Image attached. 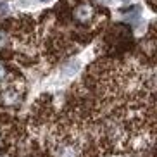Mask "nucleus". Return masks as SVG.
Returning a JSON list of instances; mask_svg holds the SVG:
<instances>
[{"instance_id":"3","label":"nucleus","mask_w":157,"mask_h":157,"mask_svg":"<svg viewBox=\"0 0 157 157\" xmlns=\"http://www.w3.org/2000/svg\"><path fill=\"white\" fill-rule=\"evenodd\" d=\"M4 76H5V67H4L2 64H0V79L4 78Z\"/></svg>"},{"instance_id":"2","label":"nucleus","mask_w":157,"mask_h":157,"mask_svg":"<svg viewBox=\"0 0 157 157\" xmlns=\"http://www.w3.org/2000/svg\"><path fill=\"white\" fill-rule=\"evenodd\" d=\"M7 12H9V9H7V4L0 2V17H2V16H5Z\"/></svg>"},{"instance_id":"1","label":"nucleus","mask_w":157,"mask_h":157,"mask_svg":"<svg viewBox=\"0 0 157 157\" xmlns=\"http://www.w3.org/2000/svg\"><path fill=\"white\" fill-rule=\"evenodd\" d=\"M74 154H76V150L74 148H64L62 152H60V157H74Z\"/></svg>"},{"instance_id":"5","label":"nucleus","mask_w":157,"mask_h":157,"mask_svg":"<svg viewBox=\"0 0 157 157\" xmlns=\"http://www.w3.org/2000/svg\"><path fill=\"white\" fill-rule=\"evenodd\" d=\"M40 4H48V2H52V0H38Z\"/></svg>"},{"instance_id":"4","label":"nucleus","mask_w":157,"mask_h":157,"mask_svg":"<svg viewBox=\"0 0 157 157\" xmlns=\"http://www.w3.org/2000/svg\"><path fill=\"white\" fill-rule=\"evenodd\" d=\"M4 43H5V35L4 33H0V47L4 45Z\"/></svg>"}]
</instances>
